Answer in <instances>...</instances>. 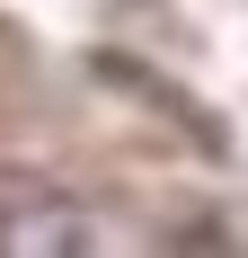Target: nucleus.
<instances>
[]
</instances>
